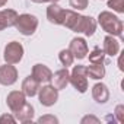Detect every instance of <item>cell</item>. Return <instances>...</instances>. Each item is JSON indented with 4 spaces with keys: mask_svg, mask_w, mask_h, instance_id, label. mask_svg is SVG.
<instances>
[{
    "mask_svg": "<svg viewBox=\"0 0 124 124\" xmlns=\"http://www.w3.org/2000/svg\"><path fill=\"white\" fill-rule=\"evenodd\" d=\"M115 117L118 123H124V105H118L115 108Z\"/></svg>",
    "mask_w": 124,
    "mask_h": 124,
    "instance_id": "484cf974",
    "label": "cell"
},
{
    "mask_svg": "<svg viewBox=\"0 0 124 124\" xmlns=\"http://www.w3.org/2000/svg\"><path fill=\"white\" fill-rule=\"evenodd\" d=\"M23 57V47L21 42L18 41H12L5 47V53H3V58L6 63L9 64H16L22 60Z\"/></svg>",
    "mask_w": 124,
    "mask_h": 124,
    "instance_id": "277c9868",
    "label": "cell"
},
{
    "mask_svg": "<svg viewBox=\"0 0 124 124\" xmlns=\"http://www.w3.org/2000/svg\"><path fill=\"white\" fill-rule=\"evenodd\" d=\"M32 76L39 82V83H48L51 82L53 72L45 66V64H35L32 67Z\"/></svg>",
    "mask_w": 124,
    "mask_h": 124,
    "instance_id": "4fadbf2b",
    "label": "cell"
},
{
    "mask_svg": "<svg viewBox=\"0 0 124 124\" xmlns=\"http://www.w3.org/2000/svg\"><path fill=\"white\" fill-rule=\"evenodd\" d=\"M95 31H96V21L92 16H82V15L73 29V32L83 34L86 37H92L95 34Z\"/></svg>",
    "mask_w": 124,
    "mask_h": 124,
    "instance_id": "8992f818",
    "label": "cell"
},
{
    "mask_svg": "<svg viewBox=\"0 0 124 124\" xmlns=\"http://www.w3.org/2000/svg\"><path fill=\"white\" fill-rule=\"evenodd\" d=\"M108 8L117 13H124V0H108Z\"/></svg>",
    "mask_w": 124,
    "mask_h": 124,
    "instance_id": "7402d4cb",
    "label": "cell"
},
{
    "mask_svg": "<svg viewBox=\"0 0 124 124\" xmlns=\"http://www.w3.org/2000/svg\"><path fill=\"white\" fill-rule=\"evenodd\" d=\"M88 76L93 80H99L105 76V66H104V61L101 63H91V66L86 67Z\"/></svg>",
    "mask_w": 124,
    "mask_h": 124,
    "instance_id": "ac0fdd59",
    "label": "cell"
},
{
    "mask_svg": "<svg viewBox=\"0 0 124 124\" xmlns=\"http://www.w3.org/2000/svg\"><path fill=\"white\" fill-rule=\"evenodd\" d=\"M18 19V12L13 9H3L0 10V31L5 28L15 26V22Z\"/></svg>",
    "mask_w": 124,
    "mask_h": 124,
    "instance_id": "7c38bea8",
    "label": "cell"
},
{
    "mask_svg": "<svg viewBox=\"0 0 124 124\" xmlns=\"http://www.w3.org/2000/svg\"><path fill=\"white\" fill-rule=\"evenodd\" d=\"M69 3H70V6H72L73 9H76V10H83V9L88 8L89 0H69Z\"/></svg>",
    "mask_w": 124,
    "mask_h": 124,
    "instance_id": "603a6c76",
    "label": "cell"
},
{
    "mask_svg": "<svg viewBox=\"0 0 124 124\" xmlns=\"http://www.w3.org/2000/svg\"><path fill=\"white\" fill-rule=\"evenodd\" d=\"M92 98L98 102V104H105L109 99V91L108 86L104 83H96L92 88Z\"/></svg>",
    "mask_w": 124,
    "mask_h": 124,
    "instance_id": "9a60e30c",
    "label": "cell"
},
{
    "mask_svg": "<svg viewBox=\"0 0 124 124\" xmlns=\"http://www.w3.org/2000/svg\"><path fill=\"white\" fill-rule=\"evenodd\" d=\"M79 19H80V15H79L78 12H75V10H64L63 23H61V25L66 26V28H67V29H70V31H73Z\"/></svg>",
    "mask_w": 124,
    "mask_h": 124,
    "instance_id": "d6986e66",
    "label": "cell"
},
{
    "mask_svg": "<svg viewBox=\"0 0 124 124\" xmlns=\"http://www.w3.org/2000/svg\"><path fill=\"white\" fill-rule=\"evenodd\" d=\"M6 3H8V0H0V8H3Z\"/></svg>",
    "mask_w": 124,
    "mask_h": 124,
    "instance_id": "f1b7e54d",
    "label": "cell"
},
{
    "mask_svg": "<svg viewBox=\"0 0 124 124\" xmlns=\"http://www.w3.org/2000/svg\"><path fill=\"white\" fill-rule=\"evenodd\" d=\"M105 55L114 57L120 53V42L112 37V35H107L104 38V48H102Z\"/></svg>",
    "mask_w": 124,
    "mask_h": 124,
    "instance_id": "e0dca14e",
    "label": "cell"
},
{
    "mask_svg": "<svg viewBox=\"0 0 124 124\" xmlns=\"http://www.w3.org/2000/svg\"><path fill=\"white\" fill-rule=\"evenodd\" d=\"M13 114H15L16 121H21V123H29V121H32V118H34V107H32L31 104L25 102V104H23L18 111H15Z\"/></svg>",
    "mask_w": 124,
    "mask_h": 124,
    "instance_id": "2e32d148",
    "label": "cell"
},
{
    "mask_svg": "<svg viewBox=\"0 0 124 124\" xmlns=\"http://www.w3.org/2000/svg\"><path fill=\"white\" fill-rule=\"evenodd\" d=\"M69 50H70V53L73 54V57L75 58H78V60H83L86 55H88V44H86V41H85V38H73L72 41H70V45H69Z\"/></svg>",
    "mask_w": 124,
    "mask_h": 124,
    "instance_id": "ba28073f",
    "label": "cell"
},
{
    "mask_svg": "<svg viewBox=\"0 0 124 124\" xmlns=\"http://www.w3.org/2000/svg\"><path fill=\"white\" fill-rule=\"evenodd\" d=\"M69 83H72V86L78 92L85 93L88 91V72H86V66H82V64L75 66L72 73H70Z\"/></svg>",
    "mask_w": 124,
    "mask_h": 124,
    "instance_id": "7a4b0ae2",
    "label": "cell"
},
{
    "mask_svg": "<svg viewBox=\"0 0 124 124\" xmlns=\"http://www.w3.org/2000/svg\"><path fill=\"white\" fill-rule=\"evenodd\" d=\"M6 123L15 124V123H16V118H15L13 115H10V114H3L2 117H0V124H6Z\"/></svg>",
    "mask_w": 124,
    "mask_h": 124,
    "instance_id": "d4e9b609",
    "label": "cell"
},
{
    "mask_svg": "<svg viewBox=\"0 0 124 124\" xmlns=\"http://www.w3.org/2000/svg\"><path fill=\"white\" fill-rule=\"evenodd\" d=\"M82 124H86V123H93V124H99V118H96V117H93V115H86V117H83L82 118V121H80Z\"/></svg>",
    "mask_w": 124,
    "mask_h": 124,
    "instance_id": "4316f807",
    "label": "cell"
},
{
    "mask_svg": "<svg viewBox=\"0 0 124 124\" xmlns=\"http://www.w3.org/2000/svg\"><path fill=\"white\" fill-rule=\"evenodd\" d=\"M34 3H57L58 0H32Z\"/></svg>",
    "mask_w": 124,
    "mask_h": 124,
    "instance_id": "83f0119b",
    "label": "cell"
},
{
    "mask_svg": "<svg viewBox=\"0 0 124 124\" xmlns=\"http://www.w3.org/2000/svg\"><path fill=\"white\" fill-rule=\"evenodd\" d=\"M6 102H8L9 109H10L12 112H15V111H18V109L26 102V96H25V93H23L22 91H12V92L8 95Z\"/></svg>",
    "mask_w": 124,
    "mask_h": 124,
    "instance_id": "9c48e42d",
    "label": "cell"
},
{
    "mask_svg": "<svg viewBox=\"0 0 124 124\" xmlns=\"http://www.w3.org/2000/svg\"><path fill=\"white\" fill-rule=\"evenodd\" d=\"M69 78H70V73L67 70V67L64 69H60L57 70L53 76H51V82H53V86L55 89H64L67 85H69Z\"/></svg>",
    "mask_w": 124,
    "mask_h": 124,
    "instance_id": "30bf717a",
    "label": "cell"
},
{
    "mask_svg": "<svg viewBox=\"0 0 124 124\" xmlns=\"http://www.w3.org/2000/svg\"><path fill=\"white\" fill-rule=\"evenodd\" d=\"M64 16V9H61L57 3H50L47 8V19L54 25H61Z\"/></svg>",
    "mask_w": 124,
    "mask_h": 124,
    "instance_id": "8fae6325",
    "label": "cell"
},
{
    "mask_svg": "<svg viewBox=\"0 0 124 124\" xmlns=\"http://www.w3.org/2000/svg\"><path fill=\"white\" fill-rule=\"evenodd\" d=\"M58 58H60V63L63 64L64 67L72 66V64H73V60H75V57H73V54L70 53V50H61V51L58 53Z\"/></svg>",
    "mask_w": 124,
    "mask_h": 124,
    "instance_id": "ffe728a7",
    "label": "cell"
},
{
    "mask_svg": "<svg viewBox=\"0 0 124 124\" xmlns=\"http://www.w3.org/2000/svg\"><path fill=\"white\" fill-rule=\"evenodd\" d=\"M39 85H41V83L31 75V76H28V78L23 79V82H22V92L25 93V96L32 98V96H35V95L38 93Z\"/></svg>",
    "mask_w": 124,
    "mask_h": 124,
    "instance_id": "5bb4252c",
    "label": "cell"
},
{
    "mask_svg": "<svg viewBox=\"0 0 124 124\" xmlns=\"http://www.w3.org/2000/svg\"><path fill=\"white\" fill-rule=\"evenodd\" d=\"M38 123H39V124H57V123H58V118L54 117V115L47 114V115L39 117V118H38Z\"/></svg>",
    "mask_w": 124,
    "mask_h": 124,
    "instance_id": "cb8c5ba5",
    "label": "cell"
},
{
    "mask_svg": "<svg viewBox=\"0 0 124 124\" xmlns=\"http://www.w3.org/2000/svg\"><path fill=\"white\" fill-rule=\"evenodd\" d=\"M98 23L108 35L118 37L120 39H123V22L120 18H117L111 12H108V10L101 12L98 16Z\"/></svg>",
    "mask_w": 124,
    "mask_h": 124,
    "instance_id": "6da1fadb",
    "label": "cell"
},
{
    "mask_svg": "<svg viewBox=\"0 0 124 124\" xmlns=\"http://www.w3.org/2000/svg\"><path fill=\"white\" fill-rule=\"evenodd\" d=\"M18 80V70L15 66L6 63L5 66H0V85L10 86Z\"/></svg>",
    "mask_w": 124,
    "mask_h": 124,
    "instance_id": "52a82bcc",
    "label": "cell"
},
{
    "mask_svg": "<svg viewBox=\"0 0 124 124\" xmlns=\"http://www.w3.org/2000/svg\"><path fill=\"white\" fill-rule=\"evenodd\" d=\"M15 26H16V29L22 35L29 37V35H32L37 31V28H38V19H37V16H34L31 13L18 15V19L15 22Z\"/></svg>",
    "mask_w": 124,
    "mask_h": 124,
    "instance_id": "3957f363",
    "label": "cell"
},
{
    "mask_svg": "<svg viewBox=\"0 0 124 124\" xmlns=\"http://www.w3.org/2000/svg\"><path fill=\"white\" fill-rule=\"evenodd\" d=\"M38 98L44 107H53L58 99V89H55L53 85H45L38 89Z\"/></svg>",
    "mask_w": 124,
    "mask_h": 124,
    "instance_id": "5b68a950",
    "label": "cell"
},
{
    "mask_svg": "<svg viewBox=\"0 0 124 124\" xmlns=\"http://www.w3.org/2000/svg\"><path fill=\"white\" fill-rule=\"evenodd\" d=\"M104 58H105V54L99 47H95L89 53V61L91 63H101V61H104Z\"/></svg>",
    "mask_w": 124,
    "mask_h": 124,
    "instance_id": "44dd1931",
    "label": "cell"
}]
</instances>
